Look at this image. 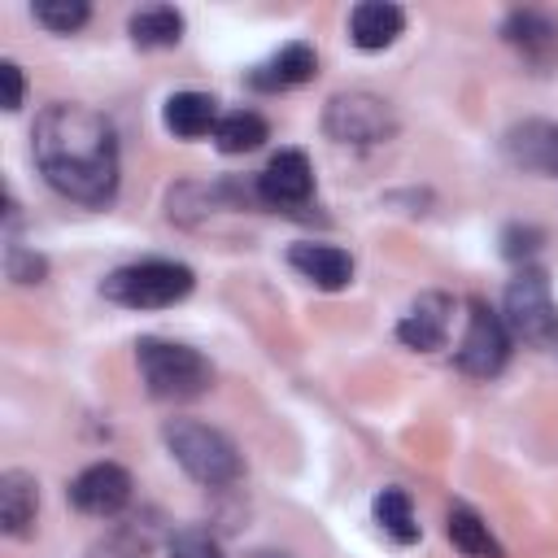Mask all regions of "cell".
<instances>
[{"label":"cell","instance_id":"11","mask_svg":"<svg viewBox=\"0 0 558 558\" xmlns=\"http://www.w3.org/2000/svg\"><path fill=\"white\" fill-rule=\"evenodd\" d=\"M449 323H453V301L445 292H423L397 323V340L418 353H436L449 344Z\"/></svg>","mask_w":558,"mask_h":558},{"label":"cell","instance_id":"21","mask_svg":"<svg viewBox=\"0 0 558 558\" xmlns=\"http://www.w3.org/2000/svg\"><path fill=\"white\" fill-rule=\"evenodd\" d=\"M375 523L384 527V536H392L397 545H414L418 541V523H414V506L405 488H379L371 501Z\"/></svg>","mask_w":558,"mask_h":558},{"label":"cell","instance_id":"27","mask_svg":"<svg viewBox=\"0 0 558 558\" xmlns=\"http://www.w3.org/2000/svg\"><path fill=\"white\" fill-rule=\"evenodd\" d=\"M0 78H4V109H22L26 100V78H22V65L17 61H0Z\"/></svg>","mask_w":558,"mask_h":558},{"label":"cell","instance_id":"5","mask_svg":"<svg viewBox=\"0 0 558 558\" xmlns=\"http://www.w3.org/2000/svg\"><path fill=\"white\" fill-rule=\"evenodd\" d=\"M501 318H506L510 336L523 344H536V349L558 344V301H554L549 275L541 266H519V275L506 283Z\"/></svg>","mask_w":558,"mask_h":558},{"label":"cell","instance_id":"25","mask_svg":"<svg viewBox=\"0 0 558 558\" xmlns=\"http://www.w3.org/2000/svg\"><path fill=\"white\" fill-rule=\"evenodd\" d=\"M170 558H227V554H222V545L209 532L183 527V532L170 536Z\"/></svg>","mask_w":558,"mask_h":558},{"label":"cell","instance_id":"26","mask_svg":"<svg viewBox=\"0 0 558 558\" xmlns=\"http://www.w3.org/2000/svg\"><path fill=\"white\" fill-rule=\"evenodd\" d=\"M87 558H148V554H144V545H135L131 536H122V532H113V536H105V541H96V545L87 549Z\"/></svg>","mask_w":558,"mask_h":558},{"label":"cell","instance_id":"28","mask_svg":"<svg viewBox=\"0 0 558 558\" xmlns=\"http://www.w3.org/2000/svg\"><path fill=\"white\" fill-rule=\"evenodd\" d=\"M253 558H292V554H283V549H257Z\"/></svg>","mask_w":558,"mask_h":558},{"label":"cell","instance_id":"1","mask_svg":"<svg viewBox=\"0 0 558 558\" xmlns=\"http://www.w3.org/2000/svg\"><path fill=\"white\" fill-rule=\"evenodd\" d=\"M31 153L52 192L78 205H109L118 192V131L105 113L57 100L31 126Z\"/></svg>","mask_w":558,"mask_h":558},{"label":"cell","instance_id":"7","mask_svg":"<svg viewBox=\"0 0 558 558\" xmlns=\"http://www.w3.org/2000/svg\"><path fill=\"white\" fill-rule=\"evenodd\" d=\"M510 327L506 318L484 301V296H471V314H466V331H462V344H458V371L471 375V379H493L501 375V366L510 362Z\"/></svg>","mask_w":558,"mask_h":558},{"label":"cell","instance_id":"18","mask_svg":"<svg viewBox=\"0 0 558 558\" xmlns=\"http://www.w3.org/2000/svg\"><path fill=\"white\" fill-rule=\"evenodd\" d=\"M445 536L453 541V549L458 554H466V558H506V549H501V541L488 532V523L471 510V506H449V519H445Z\"/></svg>","mask_w":558,"mask_h":558},{"label":"cell","instance_id":"22","mask_svg":"<svg viewBox=\"0 0 558 558\" xmlns=\"http://www.w3.org/2000/svg\"><path fill=\"white\" fill-rule=\"evenodd\" d=\"M31 17L52 35H74L78 26H87L92 9H87V0H39V4H31Z\"/></svg>","mask_w":558,"mask_h":558},{"label":"cell","instance_id":"10","mask_svg":"<svg viewBox=\"0 0 558 558\" xmlns=\"http://www.w3.org/2000/svg\"><path fill=\"white\" fill-rule=\"evenodd\" d=\"M501 153L514 170L558 179V122L549 118H523L501 135Z\"/></svg>","mask_w":558,"mask_h":558},{"label":"cell","instance_id":"16","mask_svg":"<svg viewBox=\"0 0 558 558\" xmlns=\"http://www.w3.org/2000/svg\"><path fill=\"white\" fill-rule=\"evenodd\" d=\"M35 514H39V484L31 471L13 466L0 475V527L4 536H31L35 527Z\"/></svg>","mask_w":558,"mask_h":558},{"label":"cell","instance_id":"15","mask_svg":"<svg viewBox=\"0 0 558 558\" xmlns=\"http://www.w3.org/2000/svg\"><path fill=\"white\" fill-rule=\"evenodd\" d=\"M288 266H292L296 275H305V279H310L314 288H323V292H340V288H349V279H353V257H349L344 248H336V244L301 240V244L288 248Z\"/></svg>","mask_w":558,"mask_h":558},{"label":"cell","instance_id":"3","mask_svg":"<svg viewBox=\"0 0 558 558\" xmlns=\"http://www.w3.org/2000/svg\"><path fill=\"white\" fill-rule=\"evenodd\" d=\"M135 366H140L148 397H157V401H192V397L209 392V384H214V366L205 353H196L192 344H179V340H161V336H144L135 344Z\"/></svg>","mask_w":558,"mask_h":558},{"label":"cell","instance_id":"12","mask_svg":"<svg viewBox=\"0 0 558 558\" xmlns=\"http://www.w3.org/2000/svg\"><path fill=\"white\" fill-rule=\"evenodd\" d=\"M501 39L523 61H532L536 70L558 61V22L549 13H541V9H510L506 22H501Z\"/></svg>","mask_w":558,"mask_h":558},{"label":"cell","instance_id":"4","mask_svg":"<svg viewBox=\"0 0 558 558\" xmlns=\"http://www.w3.org/2000/svg\"><path fill=\"white\" fill-rule=\"evenodd\" d=\"M192 288H196V270L183 262H170V257L118 266L100 283L105 301H113L122 310H166V305H179L183 296H192Z\"/></svg>","mask_w":558,"mask_h":558},{"label":"cell","instance_id":"2","mask_svg":"<svg viewBox=\"0 0 558 558\" xmlns=\"http://www.w3.org/2000/svg\"><path fill=\"white\" fill-rule=\"evenodd\" d=\"M161 440H166L170 458L205 488H231L244 475V458H240L235 440L201 418H166Z\"/></svg>","mask_w":558,"mask_h":558},{"label":"cell","instance_id":"19","mask_svg":"<svg viewBox=\"0 0 558 558\" xmlns=\"http://www.w3.org/2000/svg\"><path fill=\"white\" fill-rule=\"evenodd\" d=\"M126 31H131L135 48H174L183 39V13L170 4H153V9L131 13Z\"/></svg>","mask_w":558,"mask_h":558},{"label":"cell","instance_id":"8","mask_svg":"<svg viewBox=\"0 0 558 558\" xmlns=\"http://www.w3.org/2000/svg\"><path fill=\"white\" fill-rule=\"evenodd\" d=\"M257 205L266 209H283V214H301L314 201V166L301 148H283L266 161V170L253 183Z\"/></svg>","mask_w":558,"mask_h":558},{"label":"cell","instance_id":"9","mask_svg":"<svg viewBox=\"0 0 558 558\" xmlns=\"http://www.w3.org/2000/svg\"><path fill=\"white\" fill-rule=\"evenodd\" d=\"M131 471L126 466H118V462H92V466H83L74 480H70V501H74V510H83V514H96V519H113V514H122L126 510V501H131Z\"/></svg>","mask_w":558,"mask_h":558},{"label":"cell","instance_id":"24","mask_svg":"<svg viewBox=\"0 0 558 558\" xmlns=\"http://www.w3.org/2000/svg\"><path fill=\"white\" fill-rule=\"evenodd\" d=\"M541 244H545V231L532 227V222H510V227L501 231V253H506L510 262H523V266H527V257H532Z\"/></svg>","mask_w":558,"mask_h":558},{"label":"cell","instance_id":"6","mask_svg":"<svg viewBox=\"0 0 558 558\" xmlns=\"http://www.w3.org/2000/svg\"><path fill=\"white\" fill-rule=\"evenodd\" d=\"M323 131L336 144L375 148V144L397 135V113L375 92H336L327 100V109H323Z\"/></svg>","mask_w":558,"mask_h":558},{"label":"cell","instance_id":"20","mask_svg":"<svg viewBox=\"0 0 558 558\" xmlns=\"http://www.w3.org/2000/svg\"><path fill=\"white\" fill-rule=\"evenodd\" d=\"M266 140H270V126H266V118L253 113V109H235V113L218 118V126H214V144H218V153H227V157L253 153V148H262Z\"/></svg>","mask_w":558,"mask_h":558},{"label":"cell","instance_id":"14","mask_svg":"<svg viewBox=\"0 0 558 558\" xmlns=\"http://www.w3.org/2000/svg\"><path fill=\"white\" fill-rule=\"evenodd\" d=\"M405 31V9L388 0H362L349 13V44L362 52H384L401 39Z\"/></svg>","mask_w":558,"mask_h":558},{"label":"cell","instance_id":"17","mask_svg":"<svg viewBox=\"0 0 558 558\" xmlns=\"http://www.w3.org/2000/svg\"><path fill=\"white\" fill-rule=\"evenodd\" d=\"M166 131H174L179 140H201L218 126V100L205 92H174L161 109Z\"/></svg>","mask_w":558,"mask_h":558},{"label":"cell","instance_id":"13","mask_svg":"<svg viewBox=\"0 0 558 558\" xmlns=\"http://www.w3.org/2000/svg\"><path fill=\"white\" fill-rule=\"evenodd\" d=\"M314 74H318V52H314V44L292 39V44H283L279 52H270L266 61H257V65L248 70V87H253V92H288V87L310 83Z\"/></svg>","mask_w":558,"mask_h":558},{"label":"cell","instance_id":"23","mask_svg":"<svg viewBox=\"0 0 558 558\" xmlns=\"http://www.w3.org/2000/svg\"><path fill=\"white\" fill-rule=\"evenodd\" d=\"M4 275H9L13 283H22V288L44 283V279H48V257L35 253V248H26V244H17V240H9V244H4Z\"/></svg>","mask_w":558,"mask_h":558}]
</instances>
